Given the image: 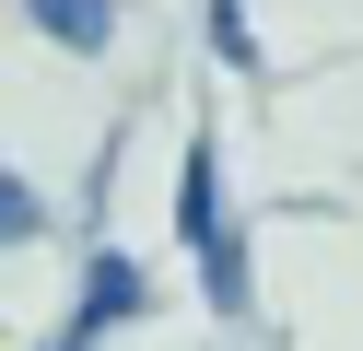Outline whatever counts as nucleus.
Instances as JSON below:
<instances>
[{"instance_id":"2","label":"nucleus","mask_w":363,"mask_h":351,"mask_svg":"<svg viewBox=\"0 0 363 351\" xmlns=\"http://www.w3.org/2000/svg\"><path fill=\"white\" fill-rule=\"evenodd\" d=\"M129 304H141V269H129V257H94V269H82V328H118ZM71 328V340H82Z\"/></svg>"},{"instance_id":"4","label":"nucleus","mask_w":363,"mask_h":351,"mask_svg":"<svg viewBox=\"0 0 363 351\" xmlns=\"http://www.w3.org/2000/svg\"><path fill=\"white\" fill-rule=\"evenodd\" d=\"M12 234H35V187L24 176H0V246H12Z\"/></svg>"},{"instance_id":"3","label":"nucleus","mask_w":363,"mask_h":351,"mask_svg":"<svg viewBox=\"0 0 363 351\" xmlns=\"http://www.w3.org/2000/svg\"><path fill=\"white\" fill-rule=\"evenodd\" d=\"M24 12H35V23H48V35H59V47H82V59H94V47H106V35H118V12H106V0H24Z\"/></svg>"},{"instance_id":"6","label":"nucleus","mask_w":363,"mask_h":351,"mask_svg":"<svg viewBox=\"0 0 363 351\" xmlns=\"http://www.w3.org/2000/svg\"><path fill=\"white\" fill-rule=\"evenodd\" d=\"M48 351H82V340H48Z\"/></svg>"},{"instance_id":"5","label":"nucleus","mask_w":363,"mask_h":351,"mask_svg":"<svg viewBox=\"0 0 363 351\" xmlns=\"http://www.w3.org/2000/svg\"><path fill=\"white\" fill-rule=\"evenodd\" d=\"M211 47H223V59H258V35H246V0H223V12H211Z\"/></svg>"},{"instance_id":"1","label":"nucleus","mask_w":363,"mask_h":351,"mask_svg":"<svg viewBox=\"0 0 363 351\" xmlns=\"http://www.w3.org/2000/svg\"><path fill=\"white\" fill-rule=\"evenodd\" d=\"M176 223H188L199 269H211V304L235 316V304H246V246H235V223H223V164H211V140H188V164H176Z\"/></svg>"}]
</instances>
